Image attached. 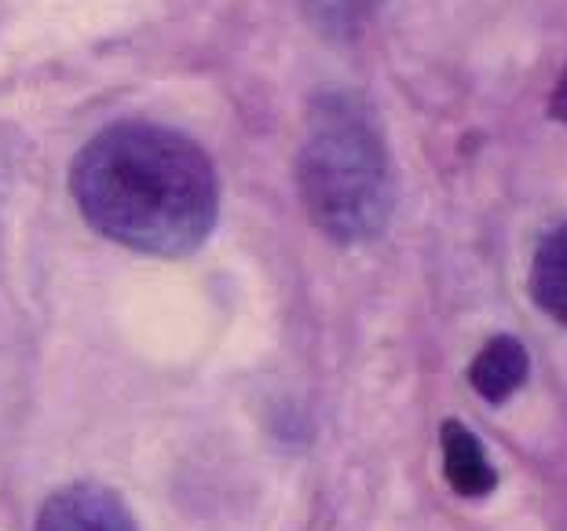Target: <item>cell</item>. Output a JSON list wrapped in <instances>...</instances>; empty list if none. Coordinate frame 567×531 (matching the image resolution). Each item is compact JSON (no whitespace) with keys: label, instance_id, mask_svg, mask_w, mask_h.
<instances>
[{"label":"cell","instance_id":"6","mask_svg":"<svg viewBox=\"0 0 567 531\" xmlns=\"http://www.w3.org/2000/svg\"><path fill=\"white\" fill-rule=\"evenodd\" d=\"M530 300L538 312H546L553 323L567 327V224H557L542 235V243L530 257Z\"/></svg>","mask_w":567,"mask_h":531},{"label":"cell","instance_id":"3","mask_svg":"<svg viewBox=\"0 0 567 531\" xmlns=\"http://www.w3.org/2000/svg\"><path fill=\"white\" fill-rule=\"evenodd\" d=\"M33 531H136V521L117 491L81 480L48 494Z\"/></svg>","mask_w":567,"mask_h":531},{"label":"cell","instance_id":"8","mask_svg":"<svg viewBox=\"0 0 567 531\" xmlns=\"http://www.w3.org/2000/svg\"><path fill=\"white\" fill-rule=\"evenodd\" d=\"M549 114L557 118V122L567 125V67L564 74L557 78V84H553V95H549Z\"/></svg>","mask_w":567,"mask_h":531},{"label":"cell","instance_id":"7","mask_svg":"<svg viewBox=\"0 0 567 531\" xmlns=\"http://www.w3.org/2000/svg\"><path fill=\"white\" fill-rule=\"evenodd\" d=\"M300 4H305L311 27H319L330 38H352L381 0H300Z\"/></svg>","mask_w":567,"mask_h":531},{"label":"cell","instance_id":"2","mask_svg":"<svg viewBox=\"0 0 567 531\" xmlns=\"http://www.w3.org/2000/svg\"><path fill=\"white\" fill-rule=\"evenodd\" d=\"M297 191L308 221L337 246L373 243L389 227L395 210L389 143L359 92L330 89L311 100Z\"/></svg>","mask_w":567,"mask_h":531},{"label":"cell","instance_id":"5","mask_svg":"<svg viewBox=\"0 0 567 531\" xmlns=\"http://www.w3.org/2000/svg\"><path fill=\"white\" fill-rule=\"evenodd\" d=\"M527 374H530V356L524 341H516L509 334H498L476 353L473 367H468V385H473L480 400L498 407L520 389Z\"/></svg>","mask_w":567,"mask_h":531},{"label":"cell","instance_id":"4","mask_svg":"<svg viewBox=\"0 0 567 531\" xmlns=\"http://www.w3.org/2000/svg\"><path fill=\"white\" fill-rule=\"evenodd\" d=\"M440 448H443V477L454 494L462 499H487L498 488V473H494L484 443L465 421L446 418L440 426Z\"/></svg>","mask_w":567,"mask_h":531},{"label":"cell","instance_id":"1","mask_svg":"<svg viewBox=\"0 0 567 531\" xmlns=\"http://www.w3.org/2000/svg\"><path fill=\"white\" fill-rule=\"evenodd\" d=\"M70 195L103 238L151 257L202 249L220 216L209 154L154 122H114L95 132L70 165Z\"/></svg>","mask_w":567,"mask_h":531}]
</instances>
